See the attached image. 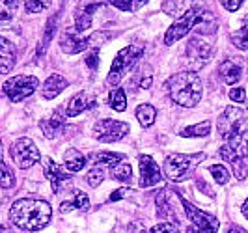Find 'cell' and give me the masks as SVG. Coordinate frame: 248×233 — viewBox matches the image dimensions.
Listing matches in <instances>:
<instances>
[{
  "label": "cell",
  "mask_w": 248,
  "mask_h": 233,
  "mask_svg": "<svg viewBox=\"0 0 248 233\" xmlns=\"http://www.w3.org/2000/svg\"><path fill=\"white\" fill-rule=\"evenodd\" d=\"M0 159H2V142H0Z\"/></svg>",
  "instance_id": "49"
},
{
  "label": "cell",
  "mask_w": 248,
  "mask_h": 233,
  "mask_svg": "<svg viewBox=\"0 0 248 233\" xmlns=\"http://www.w3.org/2000/svg\"><path fill=\"white\" fill-rule=\"evenodd\" d=\"M17 10V0H0V23H10Z\"/></svg>",
  "instance_id": "31"
},
{
  "label": "cell",
  "mask_w": 248,
  "mask_h": 233,
  "mask_svg": "<svg viewBox=\"0 0 248 233\" xmlns=\"http://www.w3.org/2000/svg\"><path fill=\"white\" fill-rule=\"evenodd\" d=\"M65 127V116L62 110H54L49 120L41 122V131L47 138H56Z\"/></svg>",
  "instance_id": "19"
},
{
  "label": "cell",
  "mask_w": 248,
  "mask_h": 233,
  "mask_svg": "<svg viewBox=\"0 0 248 233\" xmlns=\"http://www.w3.org/2000/svg\"><path fill=\"white\" fill-rule=\"evenodd\" d=\"M226 233H247V232H243L241 228H237V226H233V228H230V230H228Z\"/></svg>",
  "instance_id": "45"
},
{
  "label": "cell",
  "mask_w": 248,
  "mask_h": 233,
  "mask_svg": "<svg viewBox=\"0 0 248 233\" xmlns=\"http://www.w3.org/2000/svg\"><path fill=\"white\" fill-rule=\"evenodd\" d=\"M192 2L194 0H164L162 2V12L179 19L192 8Z\"/></svg>",
  "instance_id": "22"
},
{
  "label": "cell",
  "mask_w": 248,
  "mask_h": 233,
  "mask_svg": "<svg viewBox=\"0 0 248 233\" xmlns=\"http://www.w3.org/2000/svg\"><path fill=\"white\" fill-rule=\"evenodd\" d=\"M243 215L247 217V220H248V198L245 200V203H243Z\"/></svg>",
  "instance_id": "44"
},
{
  "label": "cell",
  "mask_w": 248,
  "mask_h": 233,
  "mask_svg": "<svg viewBox=\"0 0 248 233\" xmlns=\"http://www.w3.org/2000/svg\"><path fill=\"white\" fill-rule=\"evenodd\" d=\"M213 56V45L207 43L205 39L202 37H192L186 45V60H188V65L190 69L198 71L202 69L207 62L211 60Z\"/></svg>",
  "instance_id": "11"
},
{
  "label": "cell",
  "mask_w": 248,
  "mask_h": 233,
  "mask_svg": "<svg viewBox=\"0 0 248 233\" xmlns=\"http://www.w3.org/2000/svg\"><path fill=\"white\" fill-rule=\"evenodd\" d=\"M129 133V125L116 120H101L93 127V138L99 142H118Z\"/></svg>",
  "instance_id": "12"
},
{
  "label": "cell",
  "mask_w": 248,
  "mask_h": 233,
  "mask_svg": "<svg viewBox=\"0 0 248 233\" xmlns=\"http://www.w3.org/2000/svg\"><path fill=\"white\" fill-rule=\"evenodd\" d=\"M209 172H211V175L215 177V181L218 185H226L230 181V172L222 164H213L211 168H209Z\"/></svg>",
  "instance_id": "34"
},
{
  "label": "cell",
  "mask_w": 248,
  "mask_h": 233,
  "mask_svg": "<svg viewBox=\"0 0 248 233\" xmlns=\"http://www.w3.org/2000/svg\"><path fill=\"white\" fill-rule=\"evenodd\" d=\"M92 45V37H82L78 36V32L75 30H67L63 32L60 37V47L63 52L67 54H77V52H82Z\"/></svg>",
  "instance_id": "15"
},
{
  "label": "cell",
  "mask_w": 248,
  "mask_h": 233,
  "mask_svg": "<svg viewBox=\"0 0 248 233\" xmlns=\"http://www.w3.org/2000/svg\"><path fill=\"white\" fill-rule=\"evenodd\" d=\"M93 107H95V99L92 97L88 92H78L67 103V112L65 114L67 116H78L80 112L88 110V109H93Z\"/></svg>",
  "instance_id": "18"
},
{
  "label": "cell",
  "mask_w": 248,
  "mask_h": 233,
  "mask_svg": "<svg viewBox=\"0 0 248 233\" xmlns=\"http://www.w3.org/2000/svg\"><path fill=\"white\" fill-rule=\"evenodd\" d=\"M124 160V155L122 153H112V151H99L92 157V162L95 166H116Z\"/></svg>",
  "instance_id": "24"
},
{
  "label": "cell",
  "mask_w": 248,
  "mask_h": 233,
  "mask_svg": "<svg viewBox=\"0 0 248 233\" xmlns=\"http://www.w3.org/2000/svg\"><path fill=\"white\" fill-rule=\"evenodd\" d=\"M101 8V4H90V6H82L77 15H75V32H84L92 26V17L95 10Z\"/></svg>",
  "instance_id": "21"
},
{
  "label": "cell",
  "mask_w": 248,
  "mask_h": 233,
  "mask_svg": "<svg viewBox=\"0 0 248 233\" xmlns=\"http://www.w3.org/2000/svg\"><path fill=\"white\" fill-rule=\"evenodd\" d=\"M50 217H52L50 205L39 198H21L13 202L10 209V220L13 222V226L26 232H39L47 228Z\"/></svg>",
  "instance_id": "1"
},
{
  "label": "cell",
  "mask_w": 248,
  "mask_h": 233,
  "mask_svg": "<svg viewBox=\"0 0 248 233\" xmlns=\"http://www.w3.org/2000/svg\"><path fill=\"white\" fill-rule=\"evenodd\" d=\"M0 186L2 188H13L15 186V173L10 166L4 164L2 159H0Z\"/></svg>",
  "instance_id": "32"
},
{
  "label": "cell",
  "mask_w": 248,
  "mask_h": 233,
  "mask_svg": "<svg viewBox=\"0 0 248 233\" xmlns=\"http://www.w3.org/2000/svg\"><path fill=\"white\" fill-rule=\"evenodd\" d=\"M232 43L235 45L237 49L241 50H247L248 49V15L245 17V23L243 26L232 34Z\"/></svg>",
  "instance_id": "28"
},
{
  "label": "cell",
  "mask_w": 248,
  "mask_h": 233,
  "mask_svg": "<svg viewBox=\"0 0 248 233\" xmlns=\"http://www.w3.org/2000/svg\"><path fill=\"white\" fill-rule=\"evenodd\" d=\"M103 179H105V172H103V168H99V166L92 168V170L86 173V183L90 185V186H99V185L103 183Z\"/></svg>",
  "instance_id": "35"
},
{
  "label": "cell",
  "mask_w": 248,
  "mask_h": 233,
  "mask_svg": "<svg viewBox=\"0 0 248 233\" xmlns=\"http://www.w3.org/2000/svg\"><path fill=\"white\" fill-rule=\"evenodd\" d=\"M43 173H45V177L50 181V186H52L54 192L62 190L63 185L67 183V181H71V172H63L62 166H58L49 157L43 159Z\"/></svg>",
  "instance_id": "14"
},
{
  "label": "cell",
  "mask_w": 248,
  "mask_h": 233,
  "mask_svg": "<svg viewBox=\"0 0 248 233\" xmlns=\"http://www.w3.org/2000/svg\"><path fill=\"white\" fill-rule=\"evenodd\" d=\"M151 80H153V78H151V75L144 77V78H142V82H140V88H149L151 86Z\"/></svg>",
  "instance_id": "43"
},
{
  "label": "cell",
  "mask_w": 248,
  "mask_h": 233,
  "mask_svg": "<svg viewBox=\"0 0 248 233\" xmlns=\"http://www.w3.org/2000/svg\"><path fill=\"white\" fill-rule=\"evenodd\" d=\"M54 30H56V15L54 17H50L49 23H47V28H45V36H43V41L39 43V49H37V56H41L45 49H47V45L50 43V39L54 36Z\"/></svg>",
  "instance_id": "33"
},
{
  "label": "cell",
  "mask_w": 248,
  "mask_h": 233,
  "mask_svg": "<svg viewBox=\"0 0 248 233\" xmlns=\"http://www.w3.org/2000/svg\"><path fill=\"white\" fill-rule=\"evenodd\" d=\"M230 99L235 101V103H243L247 99L245 88H233V90H230Z\"/></svg>",
  "instance_id": "40"
},
{
  "label": "cell",
  "mask_w": 248,
  "mask_h": 233,
  "mask_svg": "<svg viewBox=\"0 0 248 233\" xmlns=\"http://www.w3.org/2000/svg\"><path fill=\"white\" fill-rule=\"evenodd\" d=\"M50 0H26V12L30 13H39L43 12L45 8H49Z\"/></svg>",
  "instance_id": "37"
},
{
  "label": "cell",
  "mask_w": 248,
  "mask_h": 233,
  "mask_svg": "<svg viewBox=\"0 0 248 233\" xmlns=\"http://www.w3.org/2000/svg\"><path fill=\"white\" fill-rule=\"evenodd\" d=\"M125 194H129V188H120V190H116V192H112L110 198H108V202H116V200H122Z\"/></svg>",
  "instance_id": "42"
},
{
  "label": "cell",
  "mask_w": 248,
  "mask_h": 233,
  "mask_svg": "<svg viewBox=\"0 0 248 233\" xmlns=\"http://www.w3.org/2000/svg\"><path fill=\"white\" fill-rule=\"evenodd\" d=\"M247 112L239 107H228L218 118V133L226 142H241L247 129Z\"/></svg>",
  "instance_id": "4"
},
{
  "label": "cell",
  "mask_w": 248,
  "mask_h": 233,
  "mask_svg": "<svg viewBox=\"0 0 248 233\" xmlns=\"http://www.w3.org/2000/svg\"><path fill=\"white\" fill-rule=\"evenodd\" d=\"M10 155H12L13 162L19 168H23V170L32 168L37 160L41 159L36 144L30 138H19V140H15L12 144V147H10Z\"/></svg>",
  "instance_id": "10"
},
{
  "label": "cell",
  "mask_w": 248,
  "mask_h": 233,
  "mask_svg": "<svg viewBox=\"0 0 248 233\" xmlns=\"http://www.w3.org/2000/svg\"><path fill=\"white\" fill-rule=\"evenodd\" d=\"M203 159H205L203 153H196V155L174 153V155H168L164 160V173L172 181H181V179L188 177V173L192 172Z\"/></svg>",
  "instance_id": "6"
},
{
  "label": "cell",
  "mask_w": 248,
  "mask_h": 233,
  "mask_svg": "<svg viewBox=\"0 0 248 233\" xmlns=\"http://www.w3.org/2000/svg\"><path fill=\"white\" fill-rule=\"evenodd\" d=\"M243 69H245V63L241 58H228L226 62L220 63L218 75L226 84H235L243 77Z\"/></svg>",
  "instance_id": "16"
},
{
  "label": "cell",
  "mask_w": 248,
  "mask_h": 233,
  "mask_svg": "<svg viewBox=\"0 0 248 233\" xmlns=\"http://www.w3.org/2000/svg\"><path fill=\"white\" fill-rule=\"evenodd\" d=\"M0 233H13V232L8 228V226H2V224H0Z\"/></svg>",
  "instance_id": "46"
},
{
  "label": "cell",
  "mask_w": 248,
  "mask_h": 233,
  "mask_svg": "<svg viewBox=\"0 0 248 233\" xmlns=\"http://www.w3.org/2000/svg\"><path fill=\"white\" fill-rule=\"evenodd\" d=\"M108 105L116 112H124L127 109V97H125V92L122 88H114L108 95Z\"/></svg>",
  "instance_id": "30"
},
{
  "label": "cell",
  "mask_w": 248,
  "mask_h": 233,
  "mask_svg": "<svg viewBox=\"0 0 248 233\" xmlns=\"http://www.w3.org/2000/svg\"><path fill=\"white\" fill-rule=\"evenodd\" d=\"M39 86V80H37L36 77H30V75H17V77H12V78H8L6 82H4V93H6V97L13 101V103H19V101H23V99L30 97L34 92H36V88Z\"/></svg>",
  "instance_id": "9"
},
{
  "label": "cell",
  "mask_w": 248,
  "mask_h": 233,
  "mask_svg": "<svg viewBox=\"0 0 248 233\" xmlns=\"http://www.w3.org/2000/svg\"><path fill=\"white\" fill-rule=\"evenodd\" d=\"M211 133V123L209 122H202L198 125H190V127H185L181 131V136L185 138H202V136H207Z\"/></svg>",
  "instance_id": "26"
},
{
  "label": "cell",
  "mask_w": 248,
  "mask_h": 233,
  "mask_svg": "<svg viewBox=\"0 0 248 233\" xmlns=\"http://www.w3.org/2000/svg\"><path fill=\"white\" fill-rule=\"evenodd\" d=\"M146 2H148V0H135V8H142Z\"/></svg>",
  "instance_id": "47"
},
{
  "label": "cell",
  "mask_w": 248,
  "mask_h": 233,
  "mask_svg": "<svg viewBox=\"0 0 248 233\" xmlns=\"http://www.w3.org/2000/svg\"><path fill=\"white\" fill-rule=\"evenodd\" d=\"M148 233H179V226L175 222H161L153 226Z\"/></svg>",
  "instance_id": "36"
},
{
  "label": "cell",
  "mask_w": 248,
  "mask_h": 233,
  "mask_svg": "<svg viewBox=\"0 0 248 233\" xmlns=\"http://www.w3.org/2000/svg\"><path fill=\"white\" fill-rule=\"evenodd\" d=\"M155 118H157V110H155L151 105H140V107L137 109V120L140 122L142 127L153 125Z\"/></svg>",
  "instance_id": "27"
},
{
  "label": "cell",
  "mask_w": 248,
  "mask_h": 233,
  "mask_svg": "<svg viewBox=\"0 0 248 233\" xmlns=\"http://www.w3.org/2000/svg\"><path fill=\"white\" fill-rule=\"evenodd\" d=\"M140 162V186L149 188L153 185L161 183L162 181V172L161 168L157 166V162L153 160V157L149 155H140L138 157Z\"/></svg>",
  "instance_id": "13"
},
{
  "label": "cell",
  "mask_w": 248,
  "mask_h": 233,
  "mask_svg": "<svg viewBox=\"0 0 248 233\" xmlns=\"http://www.w3.org/2000/svg\"><path fill=\"white\" fill-rule=\"evenodd\" d=\"M86 65L90 67V69H93V71L97 69V65H99V50L93 49V50H90V52H88Z\"/></svg>",
  "instance_id": "38"
},
{
  "label": "cell",
  "mask_w": 248,
  "mask_h": 233,
  "mask_svg": "<svg viewBox=\"0 0 248 233\" xmlns=\"http://www.w3.org/2000/svg\"><path fill=\"white\" fill-rule=\"evenodd\" d=\"M166 90L174 103L185 109L196 107L202 99V80L194 71H181L166 80Z\"/></svg>",
  "instance_id": "2"
},
{
  "label": "cell",
  "mask_w": 248,
  "mask_h": 233,
  "mask_svg": "<svg viewBox=\"0 0 248 233\" xmlns=\"http://www.w3.org/2000/svg\"><path fill=\"white\" fill-rule=\"evenodd\" d=\"M110 175H112V179H116V181L127 183V181L133 179V168H131V164H127V162H120V164L112 166Z\"/></svg>",
  "instance_id": "29"
},
{
  "label": "cell",
  "mask_w": 248,
  "mask_h": 233,
  "mask_svg": "<svg viewBox=\"0 0 248 233\" xmlns=\"http://www.w3.org/2000/svg\"><path fill=\"white\" fill-rule=\"evenodd\" d=\"M114 8L124 10V12H131L135 8V0H108Z\"/></svg>",
  "instance_id": "39"
},
{
  "label": "cell",
  "mask_w": 248,
  "mask_h": 233,
  "mask_svg": "<svg viewBox=\"0 0 248 233\" xmlns=\"http://www.w3.org/2000/svg\"><path fill=\"white\" fill-rule=\"evenodd\" d=\"M220 157L233 166V173L239 181L247 179L248 175V151L243 140L241 142H226L220 147Z\"/></svg>",
  "instance_id": "7"
},
{
  "label": "cell",
  "mask_w": 248,
  "mask_h": 233,
  "mask_svg": "<svg viewBox=\"0 0 248 233\" xmlns=\"http://www.w3.org/2000/svg\"><path fill=\"white\" fill-rule=\"evenodd\" d=\"M90 207V200L88 196L82 192V190H75L73 192V200L71 202H63L60 209H62L63 213H67L69 209H78V211H86Z\"/></svg>",
  "instance_id": "25"
},
{
  "label": "cell",
  "mask_w": 248,
  "mask_h": 233,
  "mask_svg": "<svg viewBox=\"0 0 248 233\" xmlns=\"http://www.w3.org/2000/svg\"><path fill=\"white\" fill-rule=\"evenodd\" d=\"M15 58H17L15 45L10 39L0 37V75H6L12 71L13 65H15Z\"/></svg>",
  "instance_id": "17"
},
{
  "label": "cell",
  "mask_w": 248,
  "mask_h": 233,
  "mask_svg": "<svg viewBox=\"0 0 248 233\" xmlns=\"http://www.w3.org/2000/svg\"><path fill=\"white\" fill-rule=\"evenodd\" d=\"M142 54H144V47H140V45H131V47H125V49L120 50L118 56L112 62L110 73L107 77V82L110 86H118L120 80L124 78V75L129 69H133V65L140 60Z\"/></svg>",
  "instance_id": "5"
},
{
  "label": "cell",
  "mask_w": 248,
  "mask_h": 233,
  "mask_svg": "<svg viewBox=\"0 0 248 233\" xmlns=\"http://www.w3.org/2000/svg\"><path fill=\"white\" fill-rule=\"evenodd\" d=\"M67 80L63 78L62 75H50L49 78L43 82V90H41V95L45 99H54L58 93H62L63 90L67 88Z\"/></svg>",
  "instance_id": "20"
},
{
  "label": "cell",
  "mask_w": 248,
  "mask_h": 233,
  "mask_svg": "<svg viewBox=\"0 0 248 233\" xmlns=\"http://www.w3.org/2000/svg\"><path fill=\"white\" fill-rule=\"evenodd\" d=\"M245 147H247V151H248V136H247V140H245Z\"/></svg>",
  "instance_id": "48"
},
{
  "label": "cell",
  "mask_w": 248,
  "mask_h": 233,
  "mask_svg": "<svg viewBox=\"0 0 248 233\" xmlns=\"http://www.w3.org/2000/svg\"><path fill=\"white\" fill-rule=\"evenodd\" d=\"M211 15L213 13L205 12L202 6L190 8L183 17H179L174 25L166 30V34H164V45H174L175 41H179L181 37H185L192 28H198L202 23H205Z\"/></svg>",
  "instance_id": "3"
},
{
  "label": "cell",
  "mask_w": 248,
  "mask_h": 233,
  "mask_svg": "<svg viewBox=\"0 0 248 233\" xmlns=\"http://www.w3.org/2000/svg\"><path fill=\"white\" fill-rule=\"evenodd\" d=\"M63 164L71 173L80 172L84 168V164H86V157L77 149H67L65 155H63Z\"/></svg>",
  "instance_id": "23"
},
{
  "label": "cell",
  "mask_w": 248,
  "mask_h": 233,
  "mask_svg": "<svg viewBox=\"0 0 248 233\" xmlns=\"http://www.w3.org/2000/svg\"><path fill=\"white\" fill-rule=\"evenodd\" d=\"M220 4H222L228 12H237V10L241 8L243 0H220Z\"/></svg>",
  "instance_id": "41"
},
{
  "label": "cell",
  "mask_w": 248,
  "mask_h": 233,
  "mask_svg": "<svg viewBox=\"0 0 248 233\" xmlns=\"http://www.w3.org/2000/svg\"><path fill=\"white\" fill-rule=\"evenodd\" d=\"M181 203H183V209H185V215L190 220V226L186 233H217L218 232V220L205 213V211H200L198 207H194L192 203H188L186 200L181 198Z\"/></svg>",
  "instance_id": "8"
}]
</instances>
